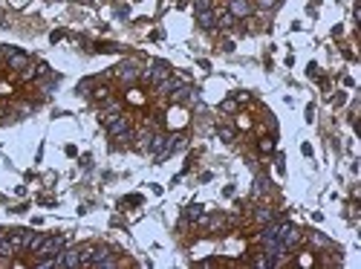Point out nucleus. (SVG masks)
I'll list each match as a JSON object with an SVG mask.
<instances>
[{"instance_id": "1", "label": "nucleus", "mask_w": 361, "mask_h": 269, "mask_svg": "<svg viewBox=\"0 0 361 269\" xmlns=\"http://www.w3.org/2000/svg\"><path fill=\"white\" fill-rule=\"evenodd\" d=\"M61 249H64V237H47V240L35 249V255H38V261H41V258H55Z\"/></svg>"}, {"instance_id": "2", "label": "nucleus", "mask_w": 361, "mask_h": 269, "mask_svg": "<svg viewBox=\"0 0 361 269\" xmlns=\"http://www.w3.org/2000/svg\"><path fill=\"white\" fill-rule=\"evenodd\" d=\"M107 134L113 139H130V119L127 116H116L110 125H107Z\"/></svg>"}, {"instance_id": "3", "label": "nucleus", "mask_w": 361, "mask_h": 269, "mask_svg": "<svg viewBox=\"0 0 361 269\" xmlns=\"http://www.w3.org/2000/svg\"><path fill=\"white\" fill-rule=\"evenodd\" d=\"M168 75H171V64H168V61H153V64H150V69H145V78H148V81H153V84L165 81Z\"/></svg>"}, {"instance_id": "4", "label": "nucleus", "mask_w": 361, "mask_h": 269, "mask_svg": "<svg viewBox=\"0 0 361 269\" xmlns=\"http://www.w3.org/2000/svg\"><path fill=\"white\" fill-rule=\"evenodd\" d=\"M87 267H116V261L113 258H110V249H107V246H99V249H93V252H90V264H87Z\"/></svg>"}, {"instance_id": "5", "label": "nucleus", "mask_w": 361, "mask_h": 269, "mask_svg": "<svg viewBox=\"0 0 361 269\" xmlns=\"http://www.w3.org/2000/svg\"><path fill=\"white\" fill-rule=\"evenodd\" d=\"M6 64H9V69H26L32 61H29V55L20 50H6Z\"/></svg>"}, {"instance_id": "6", "label": "nucleus", "mask_w": 361, "mask_h": 269, "mask_svg": "<svg viewBox=\"0 0 361 269\" xmlns=\"http://www.w3.org/2000/svg\"><path fill=\"white\" fill-rule=\"evenodd\" d=\"M116 75H119L124 84H133V81L139 78V67H136V61H124V64H119V67H116Z\"/></svg>"}, {"instance_id": "7", "label": "nucleus", "mask_w": 361, "mask_h": 269, "mask_svg": "<svg viewBox=\"0 0 361 269\" xmlns=\"http://www.w3.org/2000/svg\"><path fill=\"white\" fill-rule=\"evenodd\" d=\"M199 96H197V90H194V87H177V90H174V101H177V104H188V101H191V104H194V101H197Z\"/></svg>"}, {"instance_id": "8", "label": "nucleus", "mask_w": 361, "mask_h": 269, "mask_svg": "<svg viewBox=\"0 0 361 269\" xmlns=\"http://www.w3.org/2000/svg\"><path fill=\"white\" fill-rule=\"evenodd\" d=\"M116 116H121V104H119V101H110V99H107V107L101 110V122H104V125H110Z\"/></svg>"}, {"instance_id": "9", "label": "nucleus", "mask_w": 361, "mask_h": 269, "mask_svg": "<svg viewBox=\"0 0 361 269\" xmlns=\"http://www.w3.org/2000/svg\"><path fill=\"white\" fill-rule=\"evenodd\" d=\"M229 12L234 17H246L251 12V3L248 0H229Z\"/></svg>"}, {"instance_id": "10", "label": "nucleus", "mask_w": 361, "mask_h": 269, "mask_svg": "<svg viewBox=\"0 0 361 269\" xmlns=\"http://www.w3.org/2000/svg\"><path fill=\"white\" fill-rule=\"evenodd\" d=\"M12 240V246H15V252L17 249H29V240H32V232H26V229H20V232H15V235L9 237Z\"/></svg>"}, {"instance_id": "11", "label": "nucleus", "mask_w": 361, "mask_h": 269, "mask_svg": "<svg viewBox=\"0 0 361 269\" xmlns=\"http://www.w3.org/2000/svg\"><path fill=\"white\" fill-rule=\"evenodd\" d=\"M197 20H199V26H202V29H211L214 20H217V15H214L211 9H202V12H197Z\"/></svg>"}, {"instance_id": "12", "label": "nucleus", "mask_w": 361, "mask_h": 269, "mask_svg": "<svg viewBox=\"0 0 361 269\" xmlns=\"http://www.w3.org/2000/svg\"><path fill=\"white\" fill-rule=\"evenodd\" d=\"M12 255H15V246H12V240L0 235V258L6 261V258H12Z\"/></svg>"}, {"instance_id": "13", "label": "nucleus", "mask_w": 361, "mask_h": 269, "mask_svg": "<svg viewBox=\"0 0 361 269\" xmlns=\"http://www.w3.org/2000/svg\"><path fill=\"white\" fill-rule=\"evenodd\" d=\"M254 217H257V223H272V211L269 208H257Z\"/></svg>"}, {"instance_id": "14", "label": "nucleus", "mask_w": 361, "mask_h": 269, "mask_svg": "<svg viewBox=\"0 0 361 269\" xmlns=\"http://www.w3.org/2000/svg\"><path fill=\"white\" fill-rule=\"evenodd\" d=\"M44 240H47V235H32V240H29V252H35Z\"/></svg>"}, {"instance_id": "15", "label": "nucleus", "mask_w": 361, "mask_h": 269, "mask_svg": "<svg viewBox=\"0 0 361 269\" xmlns=\"http://www.w3.org/2000/svg\"><path fill=\"white\" fill-rule=\"evenodd\" d=\"M185 214H188V220H197L199 214H202V205H188V211H185Z\"/></svg>"}, {"instance_id": "16", "label": "nucleus", "mask_w": 361, "mask_h": 269, "mask_svg": "<svg viewBox=\"0 0 361 269\" xmlns=\"http://www.w3.org/2000/svg\"><path fill=\"white\" fill-rule=\"evenodd\" d=\"M231 23H234V15H231V12H226V15L220 17V26H223V29H229Z\"/></svg>"}, {"instance_id": "17", "label": "nucleus", "mask_w": 361, "mask_h": 269, "mask_svg": "<svg viewBox=\"0 0 361 269\" xmlns=\"http://www.w3.org/2000/svg\"><path fill=\"white\" fill-rule=\"evenodd\" d=\"M223 110H226V113H234V110H237V101H234V99H226V101H223Z\"/></svg>"}, {"instance_id": "18", "label": "nucleus", "mask_w": 361, "mask_h": 269, "mask_svg": "<svg viewBox=\"0 0 361 269\" xmlns=\"http://www.w3.org/2000/svg\"><path fill=\"white\" fill-rule=\"evenodd\" d=\"M220 136H223L226 142H234V131H231V128H220Z\"/></svg>"}, {"instance_id": "19", "label": "nucleus", "mask_w": 361, "mask_h": 269, "mask_svg": "<svg viewBox=\"0 0 361 269\" xmlns=\"http://www.w3.org/2000/svg\"><path fill=\"white\" fill-rule=\"evenodd\" d=\"M96 99H110V90H107V87H99V90H96Z\"/></svg>"}, {"instance_id": "20", "label": "nucleus", "mask_w": 361, "mask_h": 269, "mask_svg": "<svg viewBox=\"0 0 361 269\" xmlns=\"http://www.w3.org/2000/svg\"><path fill=\"white\" fill-rule=\"evenodd\" d=\"M272 148H275V142H272V139H263V142H260V151H272Z\"/></svg>"}, {"instance_id": "21", "label": "nucleus", "mask_w": 361, "mask_h": 269, "mask_svg": "<svg viewBox=\"0 0 361 269\" xmlns=\"http://www.w3.org/2000/svg\"><path fill=\"white\" fill-rule=\"evenodd\" d=\"M275 3H278V0H257V6H260V9H272Z\"/></svg>"}, {"instance_id": "22", "label": "nucleus", "mask_w": 361, "mask_h": 269, "mask_svg": "<svg viewBox=\"0 0 361 269\" xmlns=\"http://www.w3.org/2000/svg\"><path fill=\"white\" fill-rule=\"evenodd\" d=\"M202 9H211V0H197V12H202Z\"/></svg>"}]
</instances>
